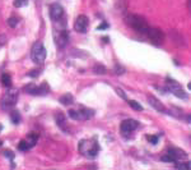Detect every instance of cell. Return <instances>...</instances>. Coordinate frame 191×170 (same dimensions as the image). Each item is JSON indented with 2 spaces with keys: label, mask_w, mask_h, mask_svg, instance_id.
I'll list each match as a JSON object with an SVG mask.
<instances>
[{
  "label": "cell",
  "mask_w": 191,
  "mask_h": 170,
  "mask_svg": "<svg viewBox=\"0 0 191 170\" xmlns=\"http://www.w3.org/2000/svg\"><path fill=\"white\" fill-rule=\"evenodd\" d=\"M125 22L127 23L129 27H131L135 32L143 33V35H147V32H148V30L150 27L148 25V22L145 21V18H143L142 15H138V14H129V15H126Z\"/></svg>",
  "instance_id": "obj_1"
},
{
  "label": "cell",
  "mask_w": 191,
  "mask_h": 170,
  "mask_svg": "<svg viewBox=\"0 0 191 170\" xmlns=\"http://www.w3.org/2000/svg\"><path fill=\"white\" fill-rule=\"evenodd\" d=\"M79 152L88 157V159H94L96 156L98 155V151H100V145L97 142V140L93 138V140H82L79 142Z\"/></svg>",
  "instance_id": "obj_2"
},
{
  "label": "cell",
  "mask_w": 191,
  "mask_h": 170,
  "mask_svg": "<svg viewBox=\"0 0 191 170\" xmlns=\"http://www.w3.org/2000/svg\"><path fill=\"white\" fill-rule=\"evenodd\" d=\"M31 59L37 65H41V64L45 63V60H46V49H45L42 42L37 41V42L33 44L32 50H31Z\"/></svg>",
  "instance_id": "obj_3"
},
{
  "label": "cell",
  "mask_w": 191,
  "mask_h": 170,
  "mask_svg": "<svg viewBox=\"0 0 191 170\" xmlns=\"http://www.w3.org/2000/svg\"><path fill=\"white\" fill-rule=\"evenodd\" d=\"M138 127H139V123L135 119H126L120 125V133L124 138H131Z\"/></svg>",
  "instance_id": "obj_4"
},
{
  "label": "cell",
  "mask_w": 191,
  "mask_h": 170,
  "mask_svg": "<svg viewBox=\"0 0 191 170\" xmlns=\"http://www.w3.org/2000/svg\"><path fill=\"white\" fill-rule=\"evenodd\" d=\"M18 93L19 92H18L17 88H10L9 87V90H7V92L4 93V96L2 99V107L4 110L12 109L17 104V101H18Z\"/></svg>",
  "instance_id": "obj_5"
},
{
  "label": "cell",
  "mask_w": 191,
  "mask_h": 170,
  "mask_svg": "<svg viewBox=\"0 0 191 170\" xmlns=\"http://www.w3.org/2000/svg\"><path fill=\"white\" fill-rule=\"evenodd\" d=\"M166 83H167V90H168V92L173 93L175 96H177V97H180V99H185V100L188 99V95L183 91L182 86H181L177 81H175V80H172V78L168 77V78L166 80Z\"/></svg>",
  "instance_id": "obj_6"
},
{
  "label": "cell",
  "mask_w": 191,
  "mask_h": 170,
  "mask_svg": "<svg viewBox=\"0 0 191 170\" xmlns=\"http://www.w3.org/2000/svg\"><path fill=\"white\" fill-rule=\"evenodd\" d=\"M94 115V111L92 109L80 106L78 110H69V117L74 120H88Z\"/></svg>",
  "instance_id": "obj_7"
},
{
  "label": "cell",
  "mask_w": 191,
  "mask_h": 170,
  "mask_svg": "<svg viewBox=\"0 0 191 170\" xmlns=\"http://www.w3.org/2000/svg\"><path fill=\"white\" fill-rule=\"evenodd\" d=\"M147 36H148L149 41L156 46H161L164 42V33L158 27H149Z\"/></svg>",
  "instance_id": "obj_8"
},
{
  "label": "cell",
  "mask_w": 191,
  "mask_h": 170,
  "mask_svg": "<svg viewBox=\"0 0 191 170\" xmlns=\"http://www.w3.org/2000/svg\"><path fill=\"white\" fill-rule=\"evenodd\" d=\"M54 40H55V44L57 47H64L68 41H69V35H68V31L65 28H56L54 30Z\"/></svg>",
  "instance_id": "obj_9"
},
{
  "label": "cell",
  "mask_w": 191,
  "mask_h": 170,
  "mask_svg": "<svg viewBox=\"0 0 191 170\" xmlns=\"http://www.w3.org/2000/svg\"><path fill=\"white\" fill-rule=\"evenodd\" d=\"M89 26V21H88V17L87 15H79L78 18L75 19L74 23V30L79 33H85Z\"/></svg>",
  "instance_id": "obj_10"
},
{
  "label": "cell",
  "mask_w": 191,
  "mask_h": 170,
  "mask_svg": "<svg viewBox=\"0 0 191 170\" xmlns=\"http://www.w3.org/2000/svg\"><path fill=\"white\" fill-rule=\"evenodd\" d=\"M64 15V8L60 5V4H52L50 7V18L54 21V22H57V21H60L61 18Z\"/></svg>",
  "instance_id": "obj_11"
},
{
  "label": "cell",
  "mask_w": 191,
  "mask_h": 170,
  "mask_svg": "<svg viewBox=\"0 0 191 170\" xmlns=\"http://www.w3.org/2000/svg\"><path fill=\"white\" fill-rule=\"evenodd\" d=\"M167 154L173 157L175 162H176V161H181V160H186V159H187V154L183 150H181V148H178V147H169V148L167 150Z\"/></svg>",
  "instance_id": "obj_12"
},
{
  "label": "cell",
  "mask_w": 191,
  "mask_h": 170,
  "mask_svg": "<svg viewBox=\"0 0 191 170\" xmlns=\"http://www.w3.org/2000/svg\"><path fill=\"white\" fill-rule=\"evenodd\" d=\"M148 102L150 104V106L154 109V110H157L158 112H167V109H166V106L157 99V97H154V96H148Z\"/></svg>",
  "instance_id": "obj_13"
},
{
  "label": "cell",
  "mask_w": 191,
  "mask_h": 170,
  "mask_svg": "<svg viewBox=\"0 0 191 170\" xmlns=\"http://www.w3.org/2000/svg\"><path fill=\"white\" fill-rule=\"evenodd\" d=\"M55 120H56V124L59 125V128H61V130L64 132H68V125H66V119H65V115L63 112H56L55 115Z\"/></svg>",
  "instance_id": "obj_14"
},
{
  "label": "cell",
  "mask_w": 191,
  "mask_h": 170,
  "mask_svg": "<svg viewBox=\"0 0 191 170\" xmlns=\"http://www.w3.org/2000/svg\"><path fill=\"white\" fill-rule=\"evenodd\" d=\"M169 35H171V39H172V41H173L176 45H178V46H185L186 44H185V40H183V37L178 33V32H169Z\"/></svg>",
  "instance_id": "obj_15"
},
{
  "label": "cell",
  "mask_w": 191,
  "mask_h": 170,
  "mask_svg": "<svg viewBox=\"0 0 191 170\" xmlns=\"http://www.w3.org/2000/svg\"><path fill=\"white\" fill-rule=\"evenodd\" d=\"M167 114L172 115V117H175V118H178V119H183L185 114H183V111L180 109V107H171L169 110H167Z\"/></svg>",
  "instance_id": "obj_16"
},
{
  "label": "cell",
  "mask_w": 191,
  "mask_h": 170,
  "mask_svg": "<svg viewBox=\"0 0 191 170\" xmlns=\"http://www.w3.org/2000/svg\"><path fill=\"white\" fill-rule=\"evenodd\" d=\"M59 101H60V104H63L65 106H69V105H71L74 102V96L71 95V93H65V95L60 96Z\"/></svg>",
  "instance_id": "obj_17"
},
{
  "label": "cell",
  "mask_w": 191,
  "mask_h": 170,
  "mask_svg": "<svg viewBox=\"0 0 191 170\" xmlns=\"http://www.w3.org/2000/svg\"><path fill=\"white\" fill-rule=\"evenodd\" d=\"M37 140H38V137L36 136V134H29L26 140H23V142H24V145H26V147H27V150H29L31 147H33L36 143H37Z\"/></svg>",
  "instance_id": "obj_18"
},
{
  "label": "cell",
  "mask_w": 191,
  "mask_h": 170,
  "mask_svg": "<svg viewBox=\"0 0 191 170\" xmlns=\"http://www.w3.org/2000/svg\"><path fill=\"white\" fill-rule=\"evenodd\" d=\"M23 91L26 93H29V95H38V86H36L34 83H29V85L24 86Z\"/></svg>",
  "instance_id": "obj_19"
},
{
  "label": "cell",
  "mask_w": 191,
  "mask_h": 170,
  "mask_svg": "<svg viewBox=\"0 0 191 170\" xmlns=\"http://www.w3.org/2000/svg\"><path fill=\"white\" fill-rule=\"evenodd\" d=\"M10 119L14 124H19L21 123V114H19L18 110H12L10 111Z\"/></svg>",
  "instance_id": "obj_20"
},
{
  "label": "cell",
  "mask_w": 191,
  "mask_h": 170,
  "mask_svg": "<svg viewBox=\"0 0 191 170\" xmlns=\"http://www.w3.org/2000/svg\"><path fill=\"white\" fill-rule=\"evenodd\" d=\"M2 83H3L5 87H8V88L12 86V77H10V74L4 73V74L2 75Z\"/></svg>",
  "instance_id": "obj_21"
},
{
  "label": "cell",
  "mask_w": 191,
  "mask_h": 170,
  "mask_svg": "<svg viewBox=\"0 0 191 170\" xmlns=\"http://www.w3.org/2000/svg\"><path fill=\"white\" fill-rule=\"evenodd\" d=\"M126 102L130 105V107H131L132 110H135V111H143V106H142L139 102L134 101V100H129V99H127V101H126Z\"/></svg>",
  "instance_id": "obj_22"
},
{
  "label": "cell",
  "mask_w": 191,
  "mask_h": 170,
  "mask_svg": "<svg viewBox=\"0 0 191 170\" xmlns=\"http://www.w3.org/2000/svg\"><path fill=\"white\" fill-rule=\"evenodd\" d=\"M93 72L97 73V74H106L107 69H106V67L102 65V64H96L94 68H93Z\"/></svg>",
  "instance_id": "obj_23"
},
{
  "label": "cell",
  "mask_w": 191,
  "mask_h": 170,
  "mask_svg": "<svg viewBox=\"0 0 191 170\" xmlns=\"http://www.w3.org/2000/svg\"><path fill=\"white\" fill-rule=\"evenodd\" d=\"M28 4V0H14V7L15 8H23Z\"/></svg>",
  "instance_id": "obj_24"
},
{
  "label": "cell",
  "mask_w": 191,
  "mask_h": 170,
  "mask_svg": "<svg viewBox=\"0 0 191 170\" xmlns=\"http://www.w3.org/2000/svg\"><path fill=\"white\" fill-rule=\"evenodd\" d=\"M18 21H19V18H17V17H9V19H8V25H9L10 27H15V26H17V23H18Z\"/></svg>",
  "instance_id": "obj_25"
},
{
  "label": "cell",
  "mask_w": 191,
  "mask_h": 170,
  "mask_svg": "<svg viewBox=\"0 0 191 170\" xmlns=\"http://www.w3.org/2000/svg\"><path fill=\"white\" fill-rule=\"evenodd\" d=\"M147 140L149 141V143H152V145H157L158 143V140H159V137L158 136H147Z\"/></svg>",
  "instance_id": "obj_26"
},
{
  "label": "cell",
  "mask_w": 191,
  "mask_h": 170,
  "mask_svg": "<svg viewBox=\"0 0 191 170\" xmlns=\"http://www.w3.org/2000/svg\"><path fill=\"white\" fill-rule=\"evenodd\" d=\"M113 72L116 73L117 75H121V74H124V73H125V69H124V67H121V65L116 64V65H115V69H113Z\"/></svg>",
  "instance_id": "obj_27"
},
{
  "label": "cell",
  "mask_w": 191,
  "mask_h": 170,
  "mask_svg": "<svg viewBox=\"0 0 191 170\" xmlns=\"http://www.w3.org/2000/svg\"><path fill=\"white\" fill-rule=\"evenodd\" d=\"M175 167L176 169H188L187 167V162H183V161H176L175 162Z\"/></svg>",
  "instance_id": "obj_28"
},
{
  "label": "cell",
  "mask_w": 191,
  "mask_h": 170,
  "mask_svg": "<svg viewBox=\"0 0 191 170\" xmlns=\"http://www.w3.org/2000/svg\"><path fill=\"white\" fill-rule=\"evenodd\" d=\"M161 160H162L163 162H175V160H173V157H172L171 155H168V154H166V155H163Z\"/></svg>",
  "instance_id": "obj_29"
},
{
  "label": "cell",
  "mask_w": 191,
  "mask_h": 170,
  "mask_svg": "<svg viewBox=\"0 0 191 170\" xmlns=\"http://www.w3.org/2000/svg\"><path fill=\"white\" fill-rule=\"evenodd\" d=\"M115 91H116L117 92V95L120 96V97H122L125 101H127V97H126V95H125V92L121 90V88H119V87H116V88H115Z\"/></svg>",
  "instance_id": "obj_30"
},
{
  "label": "cell",
  "mask_w": 191,
  "mask_h": 170,
  "mask_svg": "<svg viewBox=\"0 0 191 170\" xmlns=\"http://www.w3.org/2000/svg\"><path fill=\"white\" fill-rule=\"evenodd\" d=\"M4 156L8 157L9 160H14V154L12 152V151H9V150H5L4 151Z\"/></svg>",
  "instance_id": "obj_31"
},
{
  "label": "cell",
  "mask_w": 191,
  "mask_h": 170,
  "mask_svg": "<svg viewBox=\"0 0 191 170\" xmlns=\"http://www.w3.org/2000/svg\"><path fill=\"white\" fill-rule=\"evenodd\" d=\"M5 44H7V37L4 35H2V36H0V47L4 46Z\"/></svg>",
  "instance_id": "obj_32"
},
{
  "label": "cell",
  "mask_w": 191,
  "mask_h": 170,
  "mask_svg": "<svg viewBox=\"0 0 191 170\" xmlns=\"http://www.w3.org/2000/svg\"><path fill=\"white\" fill-rule=\"evenodd\" d=\"M38 73H40V70H34V72H29V73H27V75H29V77H37L38 75Z\"/></svg>",
  "instance_id": "obj_33"
},
{
  "label": "cell",
  "mask_w": 191,
  "mask_h": 170,
  "mask_svg": "<svg viewBox=\"0 0 191 170\" xmlns=\"http://www.w3.org/2000/svg\"><path fill=\"white\" fill-rule=\"evenodd\" d=\"M108 27H110V25H108V23H106V22H103L102 25H100V26H98V30H107Z\"/></svg>",
  "instance_id": "obj_34"
},
{
  "label": "cell",
  "mask_w": 191,
  "mask_h": 170,
  "mask_svg": "<svg viewBox=\"0 0 191 170\" xmlns=\"http://www.w3.org/2000/svg\"><path fill=\"white\" fill-rule=\"evenodd\" d=\"M182 120H185V122H187L188 124H191V114H188V115H185Z\"/></svg>",
  "instance_id": "obj_35"
},
{
  "label": "cell",
  "mask_w": 191,
  "mask_h": 170,
  "mask_svg": "<svg viewBox=\"0 0 191 170\" xmlns=\"http://www.w3.org/2000/svg\"><path fill=\"white\" fill-rule=\"evenodd\" d=\"M187 10L191 14V0H187Z\"/></svg>",
  "instance_id": "obj_36"
},
{
  "label": "cell",
  "mask_w": 191,
  "mask_h": 170,
  "mask_svg": "<svg viewBox=\"0 0 191 170\" xmlns=\"http://www.w3.org/2000/svg\"><path fill=\"white\" fill-rule=\"evenodd\" d=\"M187 88H188V90H191V82H188V83H187Z\"/></svg>",
  "instance_id": "obj_37"
},
{
  "label": "cell",
  "mask_w": 191,
  "mask_h": 170,
  "mask_svg": "<svg viewBox=\"0 0 191 170\" xmlns=\"http://www.w3.org/2000/svg\"><path fill=\"white\" fill-rule=\"evenodd\" d=\"M187 167H188V169H191V161H190V162H187Z\"/></svg>",
  "instance_id": "obj_38"
},
{
  "label": "cell",
  "mask_w": 191,
  "mask_h": 170,
  "mask_svg": "<svg viewBox=\"0 0 191 170\" xmlns=\"http://www.w3.org/2000/svg\"><path fill=\"white\" fill-rule=\"evenodd\" d=\"M2 129H3V125H2V124H0V132H2Z\"/></svg>",
  "instance_id": "obj_39"
},
{
  "label": "cell",
  "mask_w": 191,
  "mask_h": 170,
  "mask_svg": "<svg viewBox=\"0 0 191 170\" xmlns=\"http://www.w3.org/2000/svg\"><path fill=\"white\" fill-rule=\"evenodd\" d=\"M2 145H3V142H2V141H0V146H2Z\"/></svg>",
  "instance_id": "obj_40"
},
{
  "label": "cell",
  "mask_w": 191,
  "mask_h": 170,
  "mask_svg": "<svg viewBox=\"0 0 191 170\" xmlns=\"http://www.w3.org/2000/svg\"><path fill=\"white\" fill-rule=\"evenodd\" d=\"M190 142H191V137H190Z\"/></svg>",
  "instance_id": "obj_41"
}]
</instances>
